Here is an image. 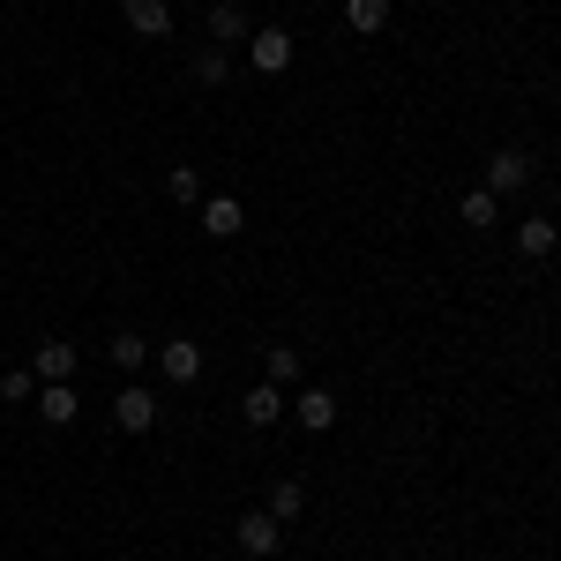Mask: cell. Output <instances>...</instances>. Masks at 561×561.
Masks as SVG:
<instances>
[{"label": "cell", "instance_id": "obj_1", "mask_svg": "<svg viewBox=\"0 0 561 561\" xmlns=\"http://www.w3.org/2000/svg\"><path fill=\"white\" fill-rule=\"evenodd\" d=\"M277 547H285V524L270 517V510H248V517H240V554H248V561H270Z\"/></svg>", "mask_w": 561, "mask_h": 561}, {"label": "cell", "instance_id": "obj_2", "mask_svg": "<svg viewBox=\"0 0 561 561\" xmlns=\"http://www.w3.org/2000/svg\"><path fill=\"white\" fill-rule=\"evenodd\" d=\"M248 60H255L262 76H285V68H293V31H277V23H262L255 38H248Z\"/></svg>", "mask_w": 561, "mask_h": 561}, {"label": "cell", "instance_id": "obj_3", "mask_svg": "<svg viewBox=\"0 0 561 561\" xmlns=\"http://www.w3.org/2000/svg\"><path fill=\"white\" fill-rule=\"evenodd\" d=\"M150 420H158V397H150L142 382H128L121 397H113V427L121 434H150Z\"/></svg>", "mask_w": 561, "mask_h": 561}, {"label": "cell", "instance_id": "obj_4", "mask_svg": "<svg viewBox=\"0 0 561 561\" xmlns=\"http://www.w3.org/2000/svg\"><path fill=\"white\" fill-rule=\"evenodd\" d=\"M531 173H539L531 150H494V158H486V187H494V195H517Z\"/></svg>", "mask_w": 561, "mask_h": 561}, {"label": "cell", "instance_id": "obj_5", "mask_svg": "<svg viewBox=\"0 0 561 561\" xmlns=\"http://www.w3.org/2000/svg\"><path fill=\"white\" fill-rule=\"evenodd\" d=\"M158 367H165V382H203V345L195 337H173V345H158Z\"/></svg>", "mask_w": 561, "mask_h": 561}, {"label": "cell", "instance_id": "obj_6", "mask_svg": "<svg viewBox=\"0 0 561 561\" xmlns=\"http://www.w3.org/2000/svg\"><path fill=\"white\" fill-rule=\"evenodd\" d=\"M285 404H293V397H285L277 382H255L248 397H240V420H248V427H277V420H285Z\"/></svg>", "mask_w": 561, "mask_h": 561}, {"label": "cell", "instance_id": "obj_7", "mask_svg": "<svg viewBox=\"0 0 561 561\" xmlns=\"http://www.w3.org/2000/svg\"><path fill=\"white\" fill-rule=\"evenodd\" d=\"M210 38L217 45H248V38H255V23H248L240 0H210Z\"/></svg>", "mask_w": 561, "mask_h": 561}, {"label": "cell", "instance_id": "obj_8", "mask_svg": "<svg viewBox=\"0 0 561 561\" xmlns=\"http://www.w3.org/2000/svg\"><path fill=\"white\" fill-rule=\"evenodd\" d=\"M121 15H128L135 38H165V31H173V8H165V0H121Z\"/></svg>", "mask_w": 561, "mask_h": 561}, {"label": "cell", "instance_id": "obj_9", "mask_svg": "<svg viewBox=\"0 0 561 561\" xmlns=\"http://www.w3.org/2000/svg\"><path fill=\"white\" fill-rule=\"evenodd\" d=\"M31 375H38V382H68V375H76V345L45 337V345L31 352Z\"/></svg>", "mask_w": 561, "mask_h": 561}, {"label": "cell", "instance_id": "obj_10", "mask_svg": "<svg viewBox=\"0 0 561 561\" xmlns=\"http://www.w3.org/2000/svg\"><path fill=\"white\" fill-rule=\"evenodd\" d=\"M240 225H248V217H240V195H210V203H203V232H210V240H240Z\"/></svg>", "mask_w": 561, "mask_h": 561}, {"label": "cell", "instance_id": "obj_11", "mask_svg": "<svg viewBox=\"0 0 561 561\" xmlns=\"http://www.w3.org/2000/svg\"><path fill=\"white\" fill-rule=\"evenodd\" d=\"M293 412H300V427H337V397H330V389H300V397H293Z\"/></svg>", "mask_w": 561, "mask_h": 561}, {"label": "cell", "instance_id": "obj_12", "mask_svg": "<svg viewBox=\"0 0 561 561\" xmlns=\"http://www.w3.org/2000/svg\"><path fill=\"white\" fill-rule=\"evenodd\" d=\"M76 412H83V404H76V389H68V382H45L38 389V420H45V427H68Z\"/></svg>", "mask_w": 561, "mask_h": 561}, {"label": "cell", "instance_id": "obj_13", "mask_svg": "<svg viewBox=\"0 0 561 561\" xmlns=\"http://www.w3.org/2000/svg\"><path fill=\"white\" fill-rule=\"evenodd\" d=\"M345 23L359 38H375V31H389V0H345Z\"/></svg>", "mask_w": 561, "mask_h": 561}, {"label": "cell", "instance_id": "obj_14", "mask_svg": "<svg viewBox=\"0 0 561 561\" xmlns=\"http://www.w3.org/2000/svg\"><path fill=\"white\" fill-rule=\"evenodd\" d=\"M457 217H465V225H479V232H486V225H494V217H502V195H494V187H472V195H465V203H457Z\"/></svg>", "mask_w": 561, "mask_h": 561}, {"label": "cell", "instance_id": "obj_15", "mask_svg": "<svg viewBox=\"0 0 561 561\" xmlns=\"http://www.w3.org/2000/svg\"><path fill=\"white\" fill-rule=\"evenodd\" d=\"M554 240H561V225H547V217H524V225H517L524 255H554Z\"/></svg>", "mask_w": 561, "mask_h": 561}, {"label": "cell", "instance_id": "obj_16", "mask_svg": "<svg viewBox=\"0 0 561 561\" xmlns=\"http://www.w3.org/2000/svg\"><path fill=\"white\" fill-rule=\"evenodd\" d=\"M300 502H307V486H300V479H277V486H270V517H277V524H293V517H300Z\"/></svg>", "mask_w": 561, "mask_h": 561}, {"label": "cell", "instance_id": "obj_17", "mask_svg": "<svg viewBox=\"0 0 561 561\" xmlns=\"http://www.w3.org/2000/svg\"><path fill=\"white\" fill-rule=\"evenodd\" d=\"M165 195L173 203H203V173L195 165H165Z\"/></svg>", "mask_w": 561, "mask_h": 561}, {"label": "cell", "instance_id": "obj_18", "mask_svg": "<svg viewBox=\"0 0 561 561\" xmlns=\"http://www.w3.org/2000/svg\"><path fill=\"white\" fill-rule=\"evenodd\" d=\"M262 367H270V382H277V389L300 382V352H293V345H270V352H262Z\"/></svg>", "mask_w": 561, "mask_h": 561}, {"label": "cell", "instance_id": "obj_19", "mask_svg": "<svg viewBox=\"0 0 561 561\" xmlns=\"http://www.w3.org/2000/svg\"><path fill=\"white\" fill-rule=\"evenodd\" d=\"M113 367H121V375H135V367H142V359H150V345H142V337H135V330H121V337H113Z\"/></svg>", "mask_w": 561, "mask_h": 561}, {"label": "cell", "instance_id": "obj_20", "mask_svg": "<svg viewBox=\"0 0 561 561\" xmlns=\"http://www.w3.org/2000/svg\"><path fill=\"white\" fill-rule=\"evenodd\" d=\"M225 76H232V53L225 45H203L195 53V83H225Z\"/></svg>", "mask_w": 561, "mask_h": 561}, {"label": "cell", "instance_id": "obj_21", "mask_svg": "<svg viewBox=\"0 0 561 561\" xmlns=\"http://www.w3.org/2000/svg\"><path fill=\"white\" fill-rule=\"evenodd\" d=\"M31 397H38V375H31V367L0 375V404H31Z\"/></svg>", "mask_w": 561, "mask_h": 561}]
</instances>
